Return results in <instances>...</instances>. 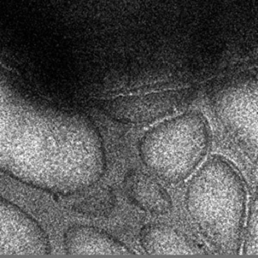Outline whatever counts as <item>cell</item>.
<instances>
[{
    "mask_svg": "<svg viewBox=\"0 0 258 258\" xmlns=\"http://www.w3.org/2000/svg\"><path fill=\"white\" fill-rule=\"evenodd\" d=\"M106 169L105 143L92 118L41 94L0 60V171L71 196L98 183Z\"/></svg>",
    "mask_w": 258,
    "mask_h": 258,
    "instance_id": "obj_1",
    "label": "cell"
},
{
    "mask_svg": "<svg viewBox=\"0 0 258 258\" xmlns=\"http://www.w3.org/2000/svg\"><path fill=\"white\" fill-rule=\"evenodd\" d=\"M189 221L220 255L241 251L247 216V190L238 168L223 155H211L191 174L184 194Z\"/></svg>",
    "mask_w": 258,
    "mask_h": 258,
    "instance_id": "obj_2",
    "label": "cell"
},
{
    "mask_svg": "<svg viewBox=\"0 0 258 258\" xmlns=\"http://www.w3.org/2000/svg\"><path fill=\"white\" fill-rule=\"evenodd\" d=\"M210 147L208 120L198 111H187L165 118L146 130L137 143V152L152 175L175 185L191 176Z\"/></svg>",
    "mask_w": 258,
    "mask_h": 258,
    "instance_id": "obj_3",
    "label": "cell"
},
{
    "mask_svg": "<svg viewBox=\"0 0 258 258\" xmlns=\"http://www.w3.org/2000/svg\"><path fill=\"white\" fill-rule=\"evenodd\" d=\"M209 104L222 131L258 167V77L223 82L210 94Z\"/></svg>",
    "mask_w": 258,
    "mask_h": 258,
    "instance_id": "obj_4",
    "label": "cell"
},
{
    "mask_svg": "<svg viewBox=\"0 0 258 258\" xmlns=\"http://www.w3.org/2000/svg\"><path fill=\"white\" fill-rule=\"evenodd\" d=\"M196 94L194 88L187 87L110 96L99 101L94 108L115 122L141 126L161 121L185 108Z\"/></svg>",
    "mask_w": 258,
    "mask_h": 258,
    "instance_id": "obj_5",
    "label": "cell"
},
{
    "mask_svg": "<svg viewBox=\"0 0 258 258\" xmlns=\"http://www.w3.org/2000/svg\"><path fill=\"white\" fill-rule=\"evenodd\" d=\"M48 234L27 212L0 196V255H48Z\"/></svg>",
    "mask_w": 258,
    "mask_h": 258,
    "instance_id": "obj_6",
    "label": "cell"
},
{
    "mask_svg": "<svg viewBox=\"0 0 258 258\" xmlns=\"http://www.w3.org/2000/svg\"><path fill=\"white\" fill-rule=\"evenodd\" d=\"M63 247L74 256H134L136 253L108 232L89 225L70 226L63 235Z\"/></svg>",
    "mask_w": 258,
    "mask_h": 258,
    "instance_id": "obj_7",
    "label": "cell"
},
{
    "mask_svg": "<svg viewBox=\"0 0 258 258\" xmlns=\"http://www.w3.org/2000/svg\"><path fill=\"white\" fill-rule=\"evenodd\" d=\"M139 244L148 255H205L208 254L190 237L176 228L149 223L139 233Z\"/></svg>",
    "mask_w": 258,
    "mask_h": 258,
    "instance_id": "obj_8",
    "label": "cell"
},
{
    "mask_svg": "<svg viewBox=\"0 0 258 258\" xmlns=\"http://www.w3.org/2000/svg\"><path fill=\"white\" fill-rule=\"evenodd\" d=\"M124 191L128 200L139 210L155 215H167L172 210L168 191L156 177L141 170H130L124 177Z\"/></svg>",
    "mask_w": 258,
    "mask_h": 258,
    "instance_id": "obj_9",
    "label": "cell"
},
{
    "mask_svg": "<svg viewBox=\"0 0 258 258\" xmlns=\"http://www.w3.org/2000/svg\"><path fill=\"white\" fill-rule=\"evenodd\" d=\"M115 205L114 192L108 187L95 189L73 205V209L90 217H103L110 214Z\"/></svg>",
    "mask_w": 258,
    "mask_h": 258,
    "instance_id": "obj_10",
    "label": "cell"
},
{
    "mask_svg": "<svg viewBox=\"0 0 258 258\" xmlns=\"http://www.w3.org/2000/svg\"><path fill=\"white\" fill-rule=\"evenodd\" d=\"M241 251L243 255H258V185L249 203Z\"/></svg>",
    "mask_w": 258,
    "mask_h": 258,
    "instance_id": "obj_11",
    "label": "cell"
}]
</instances>
